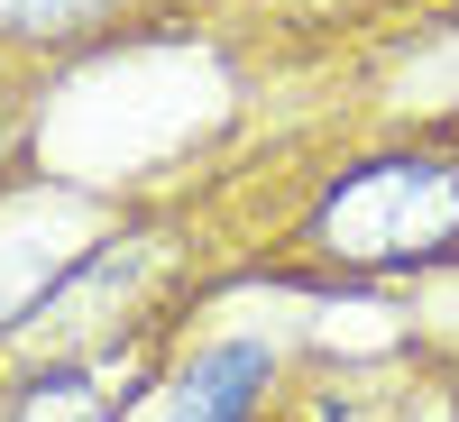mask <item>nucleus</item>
I'll list each match as a JSON object with an SVG mask.
<instances>
[{"label":"nucleus","mask_w":459,"mask_h":422,"mask_svg":"<svg viewBox=\"0 0 459 422\" xmlns=\"http://www.w3.org/2000/svg\"><path fill=\"white\" fill-rule=\"evenodd\" d=\"M450 229H459V175L450 166H368L322 202L313 239L340 266H404V257L450 248Z\"/></svg>","instance_id":"1"},{"label":"nucleus","mask_w":459,"mask_h":422,"mask_svg":"<svg viewBox=\"0 0 459 422\" xmlns=\"http://www.w3.org/2000/svg\"><path fill=\"white\" fill-rule=\"evenodd\" d=\"M257 395H266V349L230 340L175 376V422H257Z\"/></svg>","instance_id":"2"},{"label":"nucleus","mask_w":459,"mask_h":422,"mask_svg":"<svg viewBox=\"0 0 459 422\" xmlns=\"http://www.w3.org/2000/svg\"><path fill=\"white\" fill-rule=\"evenodd\" d=\"M110 10V0H0V28H19V37H74V28H92Z\"/></svg>","instance_id":"3"}]
</instances>
